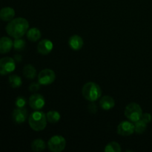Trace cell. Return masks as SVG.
<instances>
[{
  "mask_svg": "<svg viewBox=\"0 0 152 152\" xmlns=\"http://www.w3.org/2000/svg\"><path fill=\"white\" fill-rule=\"evenodd\" d=\"M142 108L139 104L136 102H131L126 107L124 111V114L126 118L132 123L138 121L141 119L142 115Z\"/></svg>",
  "mask_w": 152,
  "mask_h": 152,
  "instance_id": "277c9868",
  "label": "cell"
},
{
  "mask_svg": "<svg viewBox=\"0 0 152 152\" xmlns=\"http://www.w3.org/2000/svg\"><path fill=\"white\" fill-rule=\"evenodd\" d=\"M23 75L24 77H26L27 79L29 80H33L37 77V70L31 64L26 65L23 68Z\"/></svg>",
  "mask_w": 152,
  "mask_h": 152,
  "instance_id": "2e32d148",
  "label": "cell"
},
{
  "mask_svg": "<svg viewBox=\"0 0 152 152\" xmlns=\"http://www.w3.org/2000/svg\"><path fill=\"white\" fill-rule=\"evenodd\" d=\"M28 102H29L30 107L35 111L41 110L45 105L44 96L39 94L36 93H34L30 96Z\"/></svg>",
  "mask_w": 152,
  "mask_h": 152,
  "instance_id": "9c48e42d",
  "label": "cell"
},
{
  "mask_svg": "<svg viewBox=\"0 0 152 152\" xmlns=\"http://www.w3.org/2000/svg\"><path fill=\"white\" fill-rule=\"evenodd\" d=\"M56 79L55 72L51 69H43L38 74V83L42 86H48L52 84Z\"/></svg>",
  "mask_w": 152,
  "mask_h": 152,
  "instance_id": "52a82bcc",
  "label": "cell"
},
{
  "mask_svg": "<svg viewBox=\"0 0 152 152\" xmlns=\"http://www.w3.org/2000/svg\"><path fill=\"white\" fill-rule=\"evenodd\" d=\"M147 128V123L142 121V120H140L134 123V129L135 132L138 134H141L144 133L145 131L146 130Z\"/></svg>",
  "mask_w": 152,
  "mask_h": 152,
  "instance_id": "7402d4cb",
  "label": "cell"
},
{
  "mask_svg": "<svg viewBox=\"0 0 152 152\" xmlns=\"http://www.w3.org/2000/svg\"><path fill=\"white\" fill-rule=\"evenodd\" d=\"M26 42L22 38H16L13 41V48L17 51H22L25 48Z\"/></svg>",
  "mask_w": 152,
  "mask_h": 152,
  "instance_id": "603a6c76",
  "label": "cell"
},
{
  "mask_svg": "<svg viewBox=\"0 0 152 152\" xmlns=\"http://www.w3.org/2000/svg\"><path fill=\"white\" fill-rule=\"evenodd\" d=\"M82 94L88 101L94 102L99 99L102 95V90L99 85L94 82H88L83 86L82 88Z\"/></svg>",
  "mask_w": 152,
  "mask_h": 152,
  "instance_id": "3957f363",
  "label": "cell"
},
{
  "mask_svg": "<svg viewBox=\"0 0 152 152\" xmlns=\"http://www.w3.org/2000/svg\"><path fill=\"white\" fill-rule=\"evenodd\" d=\"M28 117V111L26 108H25V107L16 108L13 110V113H12V119L16 124H22V123H25Z\"/></svg>",
  "mask_w": 152,
  "mask_h": 152,
  "instance_id": "30bf717a",
  "label": "cell"
},
{
  "mask_svg": "<svg viewBox=\"0 0 152 152\" xmlns=\"http://www.w3.org/2000/svg\"><path fill=\"white\" fill-rule=\"evenodd\" d=\"M140 120H142V121L145 122V123L148 124L149 123H151V121L152 120V117L149 113H145V114H142Z\"/></svg>",
  "mask_w": 152,
  "mask_h": 152,
  "instance_id": "484cf974",
  "label": "cell"
},
{
  "mask_svg": "<svg viewBox=\"0 0 152 152\" xmlns=\"http://www.w3.org/2000/svg\"><path fill=\"white\" fill-rule=\"evenodd\" d=\"M46 143L43 140H34L31 143V148L34 151H42L45 149Z\"/></svg>",
  "mask_w": 152,
  "mask_h": 152,
  "instance_id": "d6986e66",
  "label": "cell"
},
{
  "mask_svg": "<svg viewBox=\"0 0 152 152\" xmlns=\"http://www.w3.org/2000/svg\"><path fill=\"white\" fill-rule=\"evenodd\" d=\"M26 99L23 96H18L15 101V105L17 108H24L26 105Z\"/></svg>",
  "mask_w": 152,
  "mask_h": 152,
  "instance_id": "cb8c5ba5",
  "label": "cell"
},
{
  "mask_svg": "<svg viewBox=\"0 0 152 152\" xmlns=\"http://www.w3.org/2000/svg\"><path fill=\"white\" fill-rule=\"evenodd\" d=\"M68 45L72 50H79L83 48L84 42L81 37L78 35H74L69 38Z\"/></svg>",
  "mask_w": 152,
  "mask_h": 152,
  "instance_id": "4fadbf2b",
  "label": "cell"
},
{
  "mask_svg": "<svg viewBox=\"0 0 152 152\" xmlns=\"http://www.w3.org/2000/svg\"><path fill=\"white\" fill-rule=\"evenodd\" d=\"M47 121L46 114L39 110L31 113L28 117V124L32 130L35 132L44 130L47 126Z\"/></svg>",
  "mask_w": 152,
  "mask_h": 152,
  "instance_id": "7a4b0ae2",
  "label": "cell"
},
{
  "mask_svg": "<svg viewBox=\"0 0 152 152\" xmlns=\"http://www.w3.org/2000/svg\"><path fill=\"white\" fill-rule=\"evenodd\" d=\"M66 146V140L65 138L60 135H55L48 142V147L50 151L61 152L65 149Z\"/></svg>",
  "mask_w": 152,
  "mask_h": 152,
  "instance_id": "5b68a950",
  "label": "cell"
},
{
  "mask_svg": "<svg viewBox=\"0 0 152 152\" xmlns=\"http://www.w3.org/2000/svg\"><path fill=\"white\" fill-rule=\"evenodd\" d=\"M104 151L105 152H120L122 149L121 146L118 142L113 141L105 145Z\"/></svg>",
  "mask_w": 152,
  "mask_h": 152,
  "instance_id": "44dd1931",
  "label": "cell"
},
{
  "mask_svg": "<svg viewBox=\"0 0 152 152\" xmlns=\"http://www.w3.org/2000/svg\"><path fill=\"white\" fill-rule=\"evenodd\" d=\"M53 45L50 40L42 39L37 45V51L42 55H47L53 50Z\"/></svg>",
  "mask_w": 152,
  "mask_h": 152,
  "instance_id": "8fae6325",
  "label": "cell"
},
{
  "mask_svg": "<svg viewBox=\"0 0 152 152\" xmlns=\"http://www.w3.org/2000/svg\"><path fill=\"white\" fill-rule=\"evenodd\" d=\"M27 37L31 42H37L41 38V31L37 28H31L27 32Z\"/></svg>",
  "mask_w": 152,
  "mask_h": 152,
  "instance_id": "e0dca14e",
  "label": "cell"
},
{
  "mask_svg": "<svg viewBox=\"0 0 152 152\" xmlns=\"http://www.w3.org/2000/svg\"><path fill=\"white\" fill-rule=\"evenodd\" d=\"M88 109L89 112L92 113V114H94V113L96 112V111H97V108H96V105L95 104H90V105H88Z\"/></svg>",
  "mask_w": 152,
  "mask_h": 152,
  "instance_id": "4316f807",
  "label": "cell"
},
{
  "mask_svg": "<svg viewBox=\"0 0 152 152\" xmlns=\"http://www.w3.org/2000/svg\"><path fill=\"white\" fill-rule=\"evenodd\" d=\"M29 29V22L26 19L18 17L8 22L5 30L7 34L13 38H22Z\"/></svg>",
  "mask_w": 152,
  "mask_h": 152,
  "instance_id": "6da1fadb",
  "label": "cell"
},
{
  "mask_svg": "<svg viewBox=\"0 0 152 152\" xmlns=\"http://www.w3.org/2000/svg\"><path fill=\"white\" fill-rule=\"evenodd\" d=\"M15 10L10 7H3L0 10V19L4 22H10L14 19Z\"/></svg>",
  "mask_w": 152,
  "mask_h": 152,
  "instance_id": "5bb4252c",
  "label": "cell"
},
{
  "mask_svg": "<svg viewBox=\"0 0 152 152\" xmlns=\"http://www.w3.org/2000/svg\"><path fill=\"white\" fill-rule=\"evenodd\" d=\"M16 68V62L14 59L5 56L0 59V75H7L14 71Z\"/></svg>",
  "mask_w": 152,
  "mask_h": 152,
  "instance_id": "8992f818",
  "label": "cell"
},
{
  "mask_svg": "<svg viewBox=\"0 0 152 152\" xmlns=\"http://www.w3.org/2000/svg\"><path fill=\"white\" fill-rule=\"evenodd\" d=\"M40 88V84L37 83H32L28 87V89L32 93H36V92L38 91Z\"/></svg>",
  "mask_w": 152,
  "mask_h": 152,
  "instance_id": "d4e9b609",
  "label": "cell"
},
{
  "mask_svg": "<svg viewBox=\"0 0 152 152\" xmlns=\"http://www.w3.org/2000/svg\"><path fill=\"white\" fill-rule=\"evenodd\" d=\"M47 120L50 123H56L60 120V114L56 111H49L46 114Z\"/></svg>",
  "mask_w": 152,
  "mask_h": 152,
  "instance_id": "ffe728a7",
  "label": "cell"
},
{
  "mask_svg": "<svg viewBox=\"0 0 152 152\" xmlns=\"http://www.w3.org/2000/svg\"><path fill=\"white\" fill-rule=\"evenodd\" d=\"M99 105L103 110L108 111L114 108L115 105V101L111 96H104L99 100Z\"/></svg>",
  "mask_w": 152,
  "mask_h": 152,
  "instance_id": "9a60e30c",
  "label": "cell"
},
{
  "mask_svg": "<svg viewBox=\"0 0 152 152\" xmlns=\"http://www.w3.org/2000/svg\"><path fill=\"white\" fill-rule=\"evenodd\" d=\"M13 59H14L15 62H17V63H19V62H22V56H21L20 54H16V55H14V56H13Z\"/></svg>",
  "mask_w": 152,
  "mask_h": 152,
  "instance_id": "83f0119b",
  "label": "cell"
},
{
  "mask_svg": "<svg viewBox=\"0 0 152 152\" xmlns=\"http://www.w3.org/2000/svg\"><path fill=\"white\" fill-rule=\"evenodd\" d=\"M117 132L120 136H130L135 132L134 123L132 121H123L117 126Z\"/></svg>",
  "mask_w": 152,
  "mask_h": 152,
  "instance_id": "ba28073f",
  "label": "cell"
},
{
  "mask_svg": "<svg viewBox=\"0 0 152 152\" xmlns=\"http://www.w3.org/2000/svg\"><path fill=\"white\" fill-rule=\"evenodd\" d=\"M8 82L10 86L13 88H18L22 84V78L16 74H11L9 76Z\"/></svg>",
  "mask_w": 152,
  "mask_h": 152,
  "instance_id": "ac0fdd59",
  "label": "cell"
},
{
  "mask_svg": "<svg viewBox=\"0 0 152 152\" xmlns=\"http://www.w3.org/2000/svg\"><path fill=\"white\" fill-rule=\"evenodd\" d=\"M13 48V42L9 37H3L0 38V53L4 54L11 50Z\"/></svg>",
  "mask_w": 152,
  "mask_h": 152,
  "instance_id": "7c38bea8",
  "label": "cell"
}]
</instances>
